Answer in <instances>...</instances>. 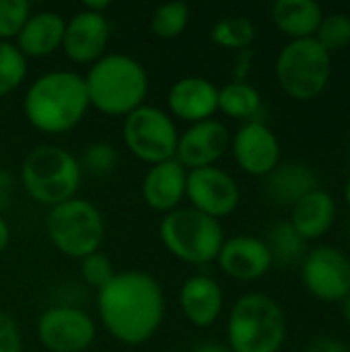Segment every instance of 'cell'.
<instances>
[{"instance_id": "6da1fadb", "label": "cell", "mask_w": 350, "mask_h": 352, "mask_svg": "<svg viewBox=\"0 0 350 352\" xmlns=\"http://www.w3.org/2000/svg\"><path fill=\"white\" fill-rule=\"evenodd\" d=\"M97 314L113 340L138 346L159 332L165 318V295L157 278L149 272H116L97 291Z\"/></svg>"}, {"instance_id": "7a4b0ae2", "label": "cell", "mask_w": 350, "mask_h": 352, "mask_svg": "<svg viewBox=\"0 0 350 352\" xmlns=\"http://www.w3.org/2000/svg\"><path fill=\"white\" fill-rule=\"evenodd\" d=\"M85 76L74 70H50L39 74L25 91L23 113L43 134L74 130L89 111Z\"/></svg>"}, {"instance_id": "3957f363", "label": "cell", "mask_w": 350, "mask_h": 352, "mask_svg": "<svg viewBox=\"0 0 350 352\" xmlns=\"http://www.w3.org/2000/svg\"><path fill=\"white\" fill-rule=\"evenodd\" d=\"M89 105L109 118H126L149 95V72L128 54H105L85 74Z\"/></svg>"}, {"instance_id": "277c9868", "label": "cell", "mask_w": 350, "mask_h": 352, "mask_svg": "<svg viewBox=\"0 0 350 352\" xmlns=\"http://www.w3.org/2000/svg\"><path fill=\"white\" fill-rule=\"evenodd\" d=\"M287 342V316L266 293L241 295L227 318L231 352H281Z\"/></svg>"}, {"instance_id": "5b68a950", "label": "cell", "mask_w": 350, "mask_h": 352, "mask_svg": "<svg viewBox=\"0 0 350 352\" xmlns=\"http://www.w3.org/2000/svg\"><path fill=\"white\" fill-rule=\"evenodd\" d=\"M80 182L83 169L78 159L58 144L35 146L21 163L23 190L33 202L47 208L76 198Z\"/></svg>"}, {"instance_id": "8992f818", "label": "cell", "mask_w": 350, "mask_h": 352, "mask_svg": "<svg viewBox=\"0 0 350 352\" xmlns=\"http://www.w3.org/2000/svg\"><path fill=\"white\" fill-rule=\"evenodd\" d=\"M159 239L163 248L184 264L206 266L217 262L225 243L223 225L192 206H179L163 214L159 223Z\"/></svg>"}, {"instance_id": "52a82bcc", "label": "cell", "mask_w": 350, "mask_h": 352, "mask_svg": "<svg viewBox=\"0 0 350 352\" xmlns=\"http://www.w3.org/2000/svg\"><path fill=\"white\" fill-rule=\"evenodd\" d=\"M274 76L285 95L295 101H311L330 82L332 54L316 37L287 41L276 56Z\"/></svg>"}, {"instance_id": "ba28073f", "label": "cell", "mask_w": 350, "mask_h": 352, "mask_svg": "<svg viewBox=\"0 0 350 352\" xmlns=\"http://www.w3.org/2000/svg\"><path fill=\"white\" fill-rule=\"evenodd\" d=\"M45 231L60 254L83 260L85 256L101 250L105 239V221L93 202L76 196L50 208L45 217Z\"/></svg>"}, {"instance_id": "9c48e42d", "label": "cell", "mask_w": 350, "mask_h": 352, "mask_svg": "<svg viewBox=\"0 0 350 352\" xmlns=\"http://www.w3.org/2000/svg\"><path fill=\"white\" fill-rule=\"evenodd\" d=\"M122 136L126 148L142 163L157 165L175 159L179 130L175 120L157 105H140L124 118Z\"/></svg>"}, {"instance_id": "30bf717a", "label": "cell", "mask_w": 350, "mask_h": 352, "mask_svg": "<svg viewBox=\"0 0 350 352\" xmlns=\"http://www.w3.org/2000/svg\"><path fill=\"white\" fill-rule=\"evenodd\" d=\"M301 283L322 303H342L350 295V258L334 245H318L301 260Z\"/></svg>"}, {"instance_id": "8fae6325", "label": "cell", "mask_w": 350, "mask_h": 352, "mask_svg": "<svg viewBox=\"0 0 350 352\" xmlns=\"http://www.w3.org/2000/svg\"><path fill=\"white\" fill-rule=\"evenodd\" d=\"M37 338L47 352H85L97 338V324L80 307L54 305L39 316Z\"/></svg>"}, {"instance_id": "7c38bea8", "label": "cell", "mask_w": 350, "mask_h": 352, "mask_svg": "<svg viewBox=\"0 0 350 352\" xmlns=\"http://www.w3.org/2000/svg\"><path fill=\"white\" fill-rule=\"evenodd\" d=\"M186 200L194 210L221 221L237 210L241 190L231 173L212 165L188 171Z\"/></svg>"}, {"instance_id": "4fadbf2b", "label": "cell", "mask_w": 350, "mask_h": 352, "mask_svg": "<svg viewBox=\"0 0 350 352\" xmlns=\"http://www.w3.org/2000/svg\"><path fill=\"white\" fill-rule=\"evenodd\" d=\"M241 171L254 177H266L281 163L278 136L266 122H248L237 128L229 144Z\"/></svg>"}, {"instance_id": "5bb4252c", "label": "cell", "mask_w": 350, "mask_h": 352, "mask_svg": "<svg viewBox=\"0 0 350 352\" xmlns=\"http://www.w3.org/2000/svg\"><path fill=\"white\" fill-rule=\"evenodd\" d=\"M229 144L231 134L221 120L212 118L206 122H198L188 126V130L179 132L175 161L186 171L212 167L229 151Z\"/></svg>"}, {"instance_id": "9a60e30c", "label": "cell", "mask_w": 350, "mask_h": 352, "mask_svg": "<svg viewBox=\"0 0 350 352\" xmlns=\"http://www.w3.org/2000/svg\"><path fill=\"white\" fill-rule=\"evenodd\" d=\"M111 25L105 14L78 10L66 21L62 52L72 64H95L105 56Z\"/></svg>"}, {"instance_id": "2e32d148", "label": "cell", "mask_w": 350, "mask_h": 352, "mask_svg": "<svg viewBox=\"0 0 350 352\" xmlns=\"http://www.w3.org/2000/svg\"><path fill=\"white\" fill-rule=\"evenodd\" d=\"M219 111V87L204 76H184L167 93V113L186 124L212 120Z\"/></svg>"}, {"instance_id": "e0dca14e", "label": "cell", "mask_w": 350, "mask_h": 352, "mask_svg": "<svg viewBox=\"0 0 350 352\" xmlns=\"http://www.w3.org/2000/svg\"><path fill=\"white\" fill-rule=\"evenodd\" d=\"M217 264L225 276L239 283H254L268 274V270L274 266L266 241L252 235L225 239L217 256Z\"/></svg>"}, {"instance_id": "ac0fdd59", "label": "cell", "mask_w": 350, "mask_h": 352, "mask_svg": "<svg viewBox=\"0 0 350 352\" xmlns=\"http://www.w3.org/2000/svg\"><path fill=\"white\" fill-rule=\"evenodd\" d=\"M186 182L188 171L175 159L151 165L140 186L142 200L155 212H173L186 200Z\"/></svg>"}, {"instance_id": "d6986e66", "label": "cell", "mask_w": 350, "mask_h": 352, "mask_svg": "<svg viewBox=\"0 0 350 352\" xmlns=\"http://www.w3.org/2000/svg\"><path fill=\"white\" fill-rule=\"evenodd\" d=\"M223 307V287L208 274H194L179 289V309L184 318L196 328H210L217 324Z\"/></svg>"}, {"instance_id": "ffe728a7", "label": "cell", "mask_w": 350, "mask_h": 352, "mask_svg": "<svg viewBox=\"0 0 350 352\" xmlns=\"http://www.w3.org/2000/svg\"><path fill=\"white\" fill-rule=\"evenodd\" d=\"M66 19L56 10H35L29 14L21 33L12 41L19 52L29 58H47L62 50Z\"/></svg>"}, {"instance_id": "44dd1931", "label": "cell", "mask_w": 350, "mask_h": 352, "mask_svg": "<svg viewBox=\"0 0 350 352\" xmlns=\"http://www.w3.org/2000/svg\"><path fill=\"white\" fill-rule=\"evenodd\" d=\"M264 190L270 202L276 206L293 208L301 198L318 190L316 171L299 161L278 163V167L264 177Z\"/></svg>"}, {"instance_id": "7402d4cb", "label": "cell", "mask_w": 350, "mask_h": 352, "mask_svg": "<svg viewBox=\"0 0 350 352\" xmlns=\"http://www.w3.org/2000/svg\"><path fill=\"white\" fill-rule=\"evenodd\" d=\"M336 221V200L326 190H314L291 208L289 223L305 241L322 239Z\"/></svg>"}, {"instance_id": "603a6c76", "label": "cell", "mask_w": 350, "mask_h": 352, "mask_svg": "<svg viewBox=\"0 0 350 352\" xmlns=\"http://www.w3.org/2000/svg\"><path fill=\"white\" fill-rule=\"evenodd\" d=\"M270 19L289 41L309 39L320 29L324 8L314 0H276L270 8Z\"/></svg>"}, {"instance_id": "cb8c5ba5", "label": "cell", "mask_w": 350, "mask_h": 352, "mask_svg": "<svg viewBox=\"0 0 350 352\" xmlns=\"http://www.w3.org/2000/svg\"><path fill=\"white\" fill-rule=\"evenodd\" d=\"M219 111L243 124L264 122L262 95L248 80H231L219 89Z\"/></svg>"}, {"instance_id": "d4e9b609", "label": "cell", "mask_w": 350, "mask_h": 352, "mask_svg": "<svg viewBox=\"0 0 350 352\" xmlns=\"http://www.w3.org/2000/svg\"><path fill=\"white\" fill-rule=\"evenodd\" d=\"M264 241L270 250L272 264L276 266H291L297 262L301 264L307 254V241L293 229L289 221H278L272 225Z\"/></svg>"}, {"instance_id": "484cf974", "label": "cell", "mask_w": 350, "mask_h": 352, "mask_svg": "<svg viewBox=\"0 0 350 352\" xmlns=\"http://www.w3.org/2000/svg\"><path fill=\"white\" fill-rule=\"evenodd\" d=\"M256 25L252 19L235 14V16H223L219 19L210 29V39L215 45L223 50H235L237 54L243 50H252L256 41Z\"/></svg>"}, {"instance_id": "4316f807", "label": "cell", "mask_w": 350, "mask_h": 352, "mask_svg": "<svg viewBox=\"0 0 350 352\" xmlns=\"http://www.w3.org/2000/svg\"><path fill=\"white\" fill-rule=\"evenodd\" d=\"M188 23L190 6L186 2H165L153 10L149 27L159 39H175L186 31Z\"/></svg>"}, {"instance_id": "83f0119b", "label": "cell", "mask_w": 350, "mask_h": 352, "mask_svg": "<svg viewBox=\"0 0 350 352\" xmlns=\"http://www.w3.org/2000/svg\"><path fill=\"white\" fill-rule=\"evenodd\" d=\"M27 58L12 41H0V99L17 91L27 78Z\"/></svg>"}, {"instance_id": "f1b7e54d", "label": "cell", "mask_w": 350, "mask_h": 352, "mask_svg": "<svg viewBox=\"0 0 350 352\" xmlns=\"http://www.w3.org/2000/svg\"><path fill=\"white\" fill-rule=\"evenodd\" d=\"M118 161H120V155H118L116 146L105 140H95V142L87 144L78 159L80 169L93 177L109 175L118 167Z\"/></svg>"}, {"instance_id": "f546056e", "label": "cell", "mask_w": 350, "mask_h": 352, "mask_svg": "<svg viewBox=\"0 0 350 352\" xmlns=\"http://www.w3.org/2000/svg\"><path fill=\"white\" fill-rule=\"evenodd\" d=\"M316 39L330 52H340L350 45V16L347 12H330L324 14Z\"/></svg>"}, {"instance_id": "4dcf8cb0", "label": "cell", "mask_w": 350, "mask_h": 352, "mask_svg": "<svg viewBox=\"0 0 350 352\" xmlns=\"http://www.w3.org/2000/svg\"><path fill=\"white\" fill-rule=\"evenodd\" d=\"M27 0H0V41H12L31 14Z\"/></svg>"}, {"instance_id": "1f68e13d", "label": "cell", "mask_w": 350, "mask_h": 352, "mask_svg": "<svg viewBox=\"0 0 350 352\" xmlns=\"http://www.w3.org/2000/svg\"><path fill=\"white\" fill-rule=\"evenodd\" d=\"M80 262V278L85 280V285L93 287L95 291L103 289L113 276H116V270H113V264L111 260L99 250L95 254H89L85 256Z\"/></svg>"}, {"instance_id": "d6a6232c", "label": "cell", "mask_w": 350, "mask_h": 352, "mask_svg": "<svg viewBox=\"0 0 350 352\" xmlns=\"http://www.w3.org/2000/svg\"><path fill=\"white\" fill-rule=\"evenodd\" d=\"M0 352H23V334L17 320L0 309Z\"/></svg>"}, {"instance_id": "836d02e7", "label": "cell", "mask_w": 350, "mask_h": 352, "mask_svg": "<svg viewBox=\"0 0 350 352\" xmlns=\"http://www.w3.org/2000/svg\"><path fill=\"white\" fill-rule=\"evenodd\" d=\"M303 352H350V349L342 342V340L322 336V338L311 340V342L303 349Z\"/></svg>"}, {"instance_id": "e575fe53", "label": "cell", "mask_w": 350, "mask_h": 352, "mask_svg": "<svg viewBox=\"0 0 350 352\" xmlns=\"http://www.w3.org/2000/svg\"><path fill=\"white\" fill-rule=\"evenodd\" d=\"M12 192H14V177L10 175L8 169L0 167V212L8 206Z\"/></svg>"}, {"instance_id": "d590c367", "label": "cell", "mask_w": 350, "mask_h": 352, "mask_svg": "<svg viewBox=\"0 0 350 352\" xmlns=\"http://www.w3.org/2000/svg\"><path fill=\"white\" fill-rule=\"evenodd\" d=\"M252 58H254L252 50H243L237 54V66L233 70V80H245L248 78L250 68H252Z\"/></svg>"}, {"instance_id": "8d00e7d4", "label": "cell", "mask_w": 350, "mask_h": 352, "mask_svg": "<svg viewBox=\"0 0 350 352\" xmlns=\"http://www.w3.org/2000/svg\"><path fill=\"white\" fill-rule=\"evenodd\" d=\"M192 352H231V351H229V346H227L225 342H219V340H204V342L196 344Z\"/></svg>"}, {"instance_id": "74e56055", "label": "cell", "mask_w": 350, "mask_h": 352, "mask_svg": "<svg viewBox=\"0 0 350 352\" xmlns=\"http://www.w3.org/2000/svg\"><path fill=\"white\" fill-rule=\"evenodd\" d=\"M109 6H111V0H85L83 2V10L97 12V14H105Z\"/></svg>"}, {"instance_id": "f35d334b", "label": "cell", "mask_w": 350, "mask_h": 352, "mask_svg": "<svg viewBox=\"0 0 350 352\" xmlns=\"http://www.w3.org/2000/svg\"><path fill=\"white\" fill-rule=\"evenodd\" d=\"M8 241H10V227L4 221V217L0 214V254L8 248Z\"/></svg>"}, {"instance_id": "ab89813d", "label": "cell", "mask_w": 350, "mask_h": 352, "mask_svg": "<svg viewBox=\"0 0 350 352\" xmlns=\"http://www.w3.org/2000/svg\"><path fill=\"white\" fill-rule=\"evenodd\" d=\"M342 314H344V320L350 324V295L342 301Z\"/></svg>"}, {"instance_id": "60d3db41", "label": "cell", "mask_w": 350, "mask_h": 352, "mask_svg": "<svg viewBox=\"0 0 350 352\" xmlns=\"http://www.w3.org/2000/svg\"><path fill=\"white\" fill-rule=\"evenodd\" d=\"M344 200H347V206L350 208V175L347 179V186H344Z\"/></svg>"}]
</instances>
